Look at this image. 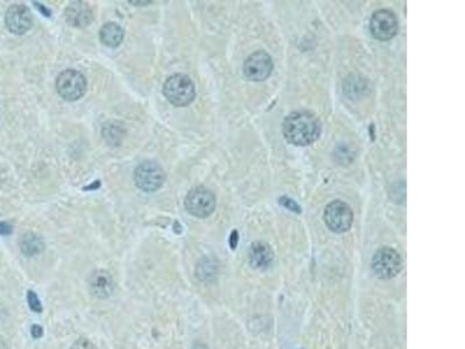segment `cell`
<instances>
[{"instance_id": "1", "label": "cell", "mask_w": 465, "mask_h": 349, "mask_svg": "<svg viewBox=\"0 0 465 349\" xmlns=\"http://www.w3.org/2000/svg\"><path fill=\"white\" fill-rule=\"evenodd\" d=\"M283 135L288 144L306 147L322 135V122L312 112H292L283 122Z\"/></svg>"}, {"instance_id": "2", "label": "cell", "mask_w": 465, "mask_h": 349, "mask_svg": "<svg viewBox=\"0 0 465 349\" xmlns=\"http://www.w3.org/2000/svg\"><path fill=\"white\" fill-rule=\"evenodd\" d=\"M163 93L169 103L183 108L196 98V88L189 76L176 74L169 77L163 85Z\"/></svg>"}, {"instance_id": "3", "label": "cell", "mask_w": 465, "mask_h": 349, "mask_svg": "<svg viewBox=\"0 0 465 349\" xmlns=\"http://www.w3.org/2000/svg\"><path fill=\"white\" fill-rule=\"evenodd\" d=\"M84 75L73 69H66L56 79V90L64 101H75L82 98L86 92Z\"/></svg>"}, {"instance_id": "4", "label": "cell", "mask_w": 465, "mask_h": 349, "mask_svg": "<svg viewBox=\"0 0 465 349\" xmlns=\"http://www.w3.org/2000/svg\"><path fill=\"white\" fill-rule=\"evenodd\" d=\"M371 268L377 278L391 280L399 274L403 268V260L398 251L390 247H383L376 251L371 261Z\"/></svg>"}, {"instance_id": "5", "label": "cell", "mask_w": 465, "mask_h": 349, "mask_svg": "<svg viewBox=\"0 0 465 349\" xmlns=\"http://www.w3.org/2000/svg\"><path fill=\"white\" fill-rule=\"evenodd\" d=\"M324 220L331 232L344 233L351 229L354 222V213L347 202L334 200L326 206Z\"/></svg>"}, {"instance_id": "6", "label": "cell", "mask_w": 465, "mask_h": 349, "mask_svg": "<svg viewBox=\"0 0 465 349\" xmlns=\"http://www.w3.org/2000/svg\"><path fill=\"white\" fill-rule=\"evenodd\" d=\"M216 196L205 186H197L187 193L185 207L187 212L197 218H207L216 210Z\"/></svg>"}, {"instance_id": "7", "label": "cell", "mask_w": 465, "mask_h": 349, "mask_svg": "<svg viewBox=\"0 0 465 349\" xmlns=\"http://www.w3.org/2000/svg\"><path fill=\"white\" fill-rule=\"evenodd\" d=\"M135 184L144 193H154L163 185L165 173L154 161H146L135 169Z\"/></svg>"}, {"instance_id": "8", "label": "cell", "mask_w": 465, "mask_h": 349, "mask_svg": "<svg viewBox=\"0 0 465 349\" xmlns=\"http://www.w3.org/2000/svg\"><path fill=\"white\" fill-rule=\"evenodd\" d=\"M370 33L379 41L394 39L399 30V23L396 14L390 10H378L370 19Z\"/></svg>"}, {"instance_id": "9", "label": "cell", "mask_w": 465, "mask_h": 349, "mask_svg": "<svg viewBox=\"0 0 465 349\" xmlns=\"http://www.w3.org/2000/svg\"><path fill=\"white\" fill-rule=\"evenodd\" d=\"M273 70V62L269 54L263 50L252 52L243 64V72L252 82H263L270 77Z\"/></svg>"}, {"instance_id": "10", "label": "cell", "mask_w": 465, "mask_h": 349, "mask_svg": "<svg viewBox=\"0 0 465 349\" xmlns=\"http://www.w3.org/2000/svg\"><path fill=\"white\" fill-rule=\"evenodd\" d=\"M5 23L11 33L23 35L32 28L33 17L28 7L18 4V5H12L7 10Z\"/></svg>"}, {"instance_id": "11", "label": "cell", "mask_w": 465, "mask_h": 349, "mask_svg": "<svg viewBox=\"0 0 465 349\" xmlns=\"http://www.w3.org/2000/svg\"><path fill=\"white\" fill-rule=\"evenodd\" d=\"M89 289L92 296L99 299L110 297L114 290V282L106 270H95L89 278Z\"/></svg>"}, {"instance_id": "12", "label": "cell", "mask_w": 465, "mask_h": 349, "mask_svg": "<svg viewBox=\"0 0 465 349\" xmlns=\"http://www.w3.org/2000/svg\"><path fill=\"white\" fill-rule=\"evenodd\" d=\"M66 19L71 26L83 28L89 26L93 19V14L86 1H72L66 7Z\"/></svg>"}, {"instance_id": "13", "label": "cell", "mask_w": 465, "mask_h": 349, "mask_svg": "<svg viewBox=\"0 0 465 349\" xmlns=\"http://www.w3.org/2000/svg\"><path fill=\"white\" fill-rule=\"evenodd\" d=\"M275 258V253L272 251L271 246L266 242H254L250 246L249 262L252 268L255 269H266L271 265Z\"/></svg>"}, {"instance_id": "14", "label": "cell", "mask_w": 465, "mask_h": 349, "mask_svg": "<svg viewBox=\"0 0 465 349\" xmlns=\"http://www.w3.org/2000/svg\"><path fill=\"white\" fill-rule=\"evenodd\" d=\"M124 30L117 23H107L102 27L99 32V38L102 42L110 48H117L120 46L124 40Z\"/></svg>"}, {"instance_id": "15", "label": "cell", "mask_w": 465, "mask_h": 349, "mask_svg": "<svg viewBox=\"0 0 465 349\" xmlns=\"http://www.w3.org/2000/svg\"><path fill=\"white\" fill-rule=\"evenodd\" d=\"M20 247H21V251L26 256H34L42 251L43 244L37 235L34 233H27L21 238Z\"/></svg>"}, {"instance_id": "16", "label": "cell", "mask_w": 465, "mask_h": 349, "mask_svg": "<svg viewBox=\"0 0 465 349\" xmlns=\"http://www.w3.org/2000/svg\"><path fill=\"white\" fill-rule=\"evenodd\" d=\"M102 134H104L106 141L113 146H119V144L122 142V137H125L124 127L119 126V122L117 121H111V122L105 124Z\"/></svg>"}, {"instance_id": "17", "label": "cell", "mask_w": 465, "mask_h": 349, "mask_svg": "<svg viewBox=\"0 0 465 349\" xmlns=\"http://www.w3.org/2000/svg\"><path fill=\"white\" fill-rule=\"evenodd\" d=\"M27 302H28V307L33 312H36V314L42 312V304H41V300L34 291L30 290L27 292Z\"/></svg>"}, {"instance_id": "18", "label": "cell", "mask_w": 465, "mask_h": 349, "mask_svg": "<svg viewBox=\"0 0 465 349\" xmlns=\"http://www.w3.org/2000/svg\"><path fill=\"white\" fill-rule=\"evenodd\" d=\"M279 202H281V204H282L284 207H286V209L288 210H291V211H293V212H302L300 206H299L298 204L295 202V200H292L291 198H288V197H282V198L279 200Z\"/></svg>"}, {"instance_id": "19", "label": "cell", "mask_w": 465, "mask_h": 349, "mask_svg": "<svg viewBox=\"0 0 465 349\" xmlns=\"http://www.w3.org/2000/svg\"><path fill=\"white\" fill-rule=\"evenodd\" d=\"M71 349H97V347L89 339L81 338L72 345Z\"/></svg>"}, {"instance_id": "20", "label": "cell", "mask_w": 465, "mask_h": 349, "mask_svg": "<svg viewBox=\"0 0 465 349\" xmlns=\"http://www.w3.org/2000/svg\"><path fill=\"white\" fill-rule=\"evenodd\" d=\"M30 333L34 339H41L43 336V328L40 325H33L30 328Z\"/></svg>"}, {"instance_id": "21", "label": "cell", "mask_w": 465, "mask_h": 349, "mask_svg": "<svg viewBox=\"0 0 465 349\" xmlns=\"http://www.w3.org/2000/svg\"><path fill=\"white\" fill-rule=\"evenodd\" d=\"M13 229L7 222H0V235H10Z\"/></svg>"}, {"instance_id": "22", "label": "cell", "mask_w": 465, "mask_h": 349, "mask_svg": "<svg viewBox=\"0 0 465 349\" xmlns=\"http://www.w3.org/2000/svg\"><path fill=\"white\" fill-rule=\"evenodd\" d=\"M237 242H239V233H237V231H232L230 236V248L235 249Z\"/></svg>"}, {"instance_id": "23", "label": "cell", "mask_w": 465, "mask_h": 349, "mask_svg": "<svg viewBox=\"0 0 465 349\" xmlns=\"http://www.w3.org/2000/svg\"><path fill=\"white\" fill-rule=\"evenodd\" d=\"M0 349H7L6 343L1 338H0Z\"/></svg>"}]
</instances>
